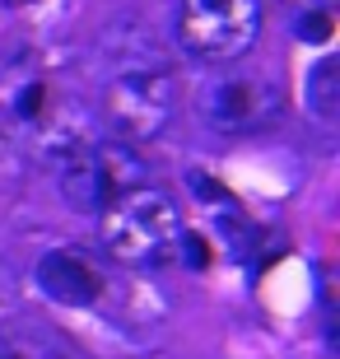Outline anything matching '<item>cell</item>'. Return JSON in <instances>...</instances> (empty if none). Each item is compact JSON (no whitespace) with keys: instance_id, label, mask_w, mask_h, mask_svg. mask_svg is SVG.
<instances>
[{"instance_id":"8fae6325","label":"cell","mask_w":340,"mask_h":359,"mask_svg":"<svg viewBox=\"0 0 340 359\" xmlns=\"http://www.w3.org/2000/svg\"><path fill=\"white\" fill-rule=\"evenodd\" d=\"M0 359H14V355H0Z\"/></svg>"},{"instance_id":"8992f818","label":"cell","mask_w":340,"mask_h":359,"mask_svg":"<svg viewBox=\"0 0 340 359\" xmlns=\"http://www.w3.org/2000/svg\"><path fill=\"white\" fill-rule=\"evenodd\" d=\"M38 285L61 308H89V304L103 299L107 276L98 271V262L89 252H79V248H52L38 262Z\"/></svg>"},{"instance_id":"ba28073f","label":"cell","mask_w":340,"mask_h":359,"mask_svg":"<svg viewBox=\"0 0 340 359\" xmlns=\"http://www.w3.org/2000/svg\"><path fill=\"white\" fill-rule=\"evenodd\" d=\"M42 107H47V84H42V80L24 84V93H19V103H14V112H19L24 121H38V117H42Z\"/></svg>"},{"instance_id":"5b68a950","label":"cell","mask_w":340,"mask_h":359,"mask_svg":"<svg viewBox=\"0 0 340 359\" xmlns=\"http://www.w3.org/2000/svg\"><path fill=\"white\" fill-rule=\"evenodd\" d=\"M280 107H285V93L266 75H219L200 93V117L219 135L261 131V126H271L280 117Z\"/></svg>"},{"instance_id":"30bf717a","label":"cell","mask_w":340,"mask_h":359,"mask_svg":"<svg viewBox=\"0 0 340 359\" xmlns=\"http://www.w3.org/2000/svg\"><path fill=\"white\" fill-rule=\"evenodd\" d=\"M10 308H14V276L0 266V318H5Z\"/></svg>"},{"instance_id":"6da1fadb","label":"cell","mask_w":340,"mask_h":359,"mask_svg":"<svg viewBox=\"0 0 340 359\" xmlns=\"http://www.w3.org/2000/svg\"><path fill=\"white\" fill-rule=\"evenodd\" d=\"M182 238H186L182 210L154 182H140L131 191H121L103 210V248L121 266H135V271L168 266L182 252Z\"/></svg>"},{"instance_id":"3957f363","label":"cell","mask_w":340,"mask_h":359,"mask_svg":"<svg viewBox=\"0 0 340 359\" xmlns=\"http://www.w3.org/2000/svg\"><path fill=\"white\" fill-rule=\"evenodd\" d=\"M261 33V0H182L177 38L191 56L229 66L247 56Z\"/></svg>"},{"instance_id":"7a4b0ae2","label":"cell","mask_w":340,"mask_h":359,"mask_svg":"<svg viewBox=\"0 0 340 359\" xmlns=\"http://www.w3.org/2000/svg\"><path fill=\"white\" fill-rule=\"evenodd\" d=\"M103 112L126 145H144V140L163 135L172 112H177V80H172V70L154 66V61L121 66L103 93Z\"/></svg>"},{"instance_id":"277c9868","label":"cell","mask_w":340,"mask_h":359,"mask_svg":"<svg viewBox=\"0 0 340 359\" xmlns=\"http://www.w3.org/2000/svg\"><path fill=\"white\" fill-rule=\"evenodd\" d=\"M144 182V159L126 140L112 145H75L61 154V196L75 210H98L103 215L121 191Z\"/></svg>"},{"instance_id":"9c48e42d","label":"cell","mask_w":340,"mask_h":359,"mask_svg":"<svg viewBox=\"0 0 340 359\" xmlns=\"http://www.w3.org/2000/svg\"><path fill=\"white\" fill-rule=\"evenodd\" d=\"M331 33H336V24H331L327 10H313V14H303V19H299V38L303 42H327Z\"/></svg>"},{"instance_id":"52a82bcc","label":"cell","mask_w":340,"mask_h":359,"mask_svg":"<svg viewBox=\"0 0 340 359\" xmlns=\"http://www.w3.org/2000/svg\"><path fill=\"white\" fill-rule=\"evenodd\" d=\"M308 107L317 112V121H336L340 112V61L336 56H327V61H317L313 80H308Z\"/></svg>"}]
</instances>
